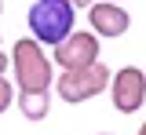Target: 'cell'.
<instances>
[{
    "label": "cell",
    "instance_id": "cell-1",
    "mask_svg": "<svg viewBox=\"0 0 146 135\" xmlns=\"http://www.w3.org/2000/svg\"><path fill=\"white\" fill-rule=\"evenodd\" d=\"M11 73L18 91H51L55 84V66L44 55V44H36L33 37H22L11 48Z\"/></svg>",
    "mask_w": 146,
    "mask_h": 135
},
{
    "label": "cell",
    "instance_id": "cell-2",
    "mask_svg": "<svg viewBox=\"0 0 146 135\" xmlns=\"http://www.w3.org/2000/svg\"><path fill=\"white\" fill-rule=\"evenodd\" d=\"M29 33H33L36 44H58L62 37H70L73 33V22H77V7H73L70 0H36L33 7H29Z\"/></svg>",
    "mask_w": 146,
    "mask_h": 135
},
{
    "label": "cell",
    "instance_id": "cell-3",
    "mask_svg": "<svg viewBox=\"0 0 146 135\" xmlns=\"http://www.w3.org/2000/svg\"><path fill=\"white\" fill-rule=\"evenodd\" d=\"M106 84H110V66L88 62V66H77V69H62L51 88H55V95L62 99V102L77 106V102H88V99L102 95Z\"/></svg>",
    "mask_w": 146,
    "mask_h": 135
},
{
    "label": "cell",
    "instance_id": "cell-4",
    "mask_svg": "<svg viewBox=\"0 0 146 135\" xmlns=\"http://www.w3.org/2000/svg\"><path fill=\"white\" fill-rule=\"evenodd\" d=\"M110 99H113V110L117 113H139L146 102V73L139 66H121L117 73H110Z\"/></svg>",
    "mask_w": 146,
    "mask_h": 135
},
{
    "label": "cell",
    "instance_id": "cell-5",
    "mask_svg": "<svg viewBox=\"0 0 146 135\" xmlns=\"http://www.w3.org/2000/svg\"><path fill=\"white\" fill-rule=\"evenodd\" d=\"M55 66L62 69H77V66H88V62H99V37L88 33V29H73L70 37H62L55 44Z\"/></svg>",
    "mask_w": 146,
    "mask_h": 135
},
{
    "label": "cell",
    "instance_id": "cell-6",
    "mask_svg": "<svg viewBox=\"0 0 146 135\" xmlns=\"http://www.w3.org/2000/svg\"><path fill=\"white\" fill-rule=\"evenodd\" d=\"M88 26H91V33L99 40L102 37H124L128 26H131V15L117 0H95L88 7Z\"/></svg>",
    "mask_w": 146,
    "mask_h": 135
},
{
    "label": "cell",
    "instance_id": "cell-7",
    "mask_svg": "<svg viewBox=\"0 0 146 135\" xmlns=\"http://www.w3.org/2000/svg\"><path fill=\"white\" fill-rule=\"evenodd\" d=\"M15 102L26 120H44L51 113V91H15Z\"/></svg>",
    "mask_w": 146,
    "mask_h": 135
},
{
    "label": "cell",
    "instance_id": "cell-8",
    "mask_svg": "<svg viewBox=\"0 0 146 135\" xmlns=\"http://www.w3.org/2000/svg\"><path fill=\"white\" fill-rule=\"evenodd\" d=\"M15 102V84L7 80V73H0V113H7Z\"/></svg>",
    "mask_w": 146,
    "mask_h": 135
},
{
    "label": "cell",
    "instance_id": "cell-9",
    "mask_svg": "<svg viewBox=\"0 0 146 135\" xmlns=\"http://www.w3.org/2000/svg\"><path fill=\"white\" fill-rule=\"evenodd\" d=\"M7 69H11V55H4V51H0V73H7Z\"/></svg>",
    "mask_w": 146,
    "mask_h": 135
},
{
    "label": "cell",
    "instance_id": "cell-10",
    "mask_svg": "<svg viewBox=\"0 0 146 135\" xmlns=\"http://www.w3.org/2000/svg\"><path fill=\"white\" fill-rule=\"evenodd\" d=\"M70 4H73V7H84V11H88V7L95 4V0H70Z\"/></svg>",
    "mask_w": 146,
    "mask_h": 135
},
{
    "label": "cell",
    "instance_id": "cell-11",
    "mask_svg": "<svg viewBox=\"0 0 146 135\" xmlns=\"http://www.w3.org/2000/svg\"><path fill=\"white\" fill-rule=\"evenodd\" d=\"M135 135H146V124H143V128H139V132H135Z\"/></svg>",
    "mask_w": 146,
    "mask_h": 135
},
{
    "label": "cell",
    "instance_id": "cell-12",
    "mask_svg": "<svg viewBox=\"0 0 146 135\" xmlns=\"http://www.w3.org/2000/svg\"><path fill=\"white\" fill-rule=\"evenodd\" d=\"M0 15H4V0H0Z\"/></svg>",
    "mask_w": 146,
    "mask_h": 135
},
{
    "label": "cell",
    "instance_id": "cell-13",
    "mask_svg": "<svg viewBox=\"0 0 146 135\" xmlns=\"http://www.w3.org/2000/svg\"><path fill=\"white\" fill-rule=\"evenodd\" d=\"M99 135H110V132H99Z\"/></svg>",
    "mask_w": 146,
    "mask_h": 135
},
{
    "label": "cell",
    "instance_id": "cell-14",
    "mask_svg": "<svg viewBox=\"0 0 146 135\" xmlns=\"http://www.w3.org/2000/svg\"><path fill=\"white\" fill-rule=\"evenodd\" d=\"M117 4H121V0H117Z\"/></svg>",
    "mask_w": 146,
    "mask_h": 135
},
{
    "label": "cell",
    "instance_id": "cell-15",
    "mask_svg": "<svg viewBox=\"0 0 146 135\" xmlns=\"http://www.w3.org/2000/svg\"><path fill=\"white\" fill-rule=\"evenodd\" d=\"M143 73H146V69H143Z\"/></svg>",
    "mask_w": 146,
    "mask_h": 135
}]
</instances>
